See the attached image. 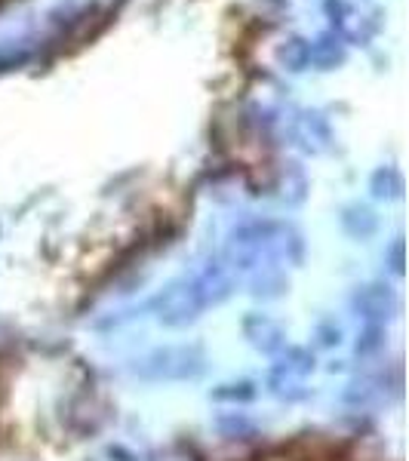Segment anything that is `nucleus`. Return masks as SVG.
<instances>
[{
    "mask_svg": "<svg viewBox=\"0 0 409 461\" xmlns=\"http://www.w3.org/2000/svg\"><path fill=\"white\" fill-rule=\"evenodd\" d=\"M206 357L197 345H176L151 351L142 360H136L132 373L142 382H191L204 373Z\"/></svg>",
    "mask_w": 409,
    "mask_h": 461,
    "instance_id": "f257e3e1",
    "label": "nucleus"
},
{
    "mask_svg": "<svg viewBox=\"0 0 409 461\" xmlns=\"http://www.w3.org/2000/svg\"><path fill=\"white\" fill-rule=\"evenodd\" d=\"M277 363L268 373V388L274 397L295 403V400L308 397V375L314 373V354L304 351V348H286L277 351Z\"/></svg>",
    "mask_w": 409,
    "mask_h": 461,
    "instance_id": "f03ea898",
    "label": "nucleus"
},
{
    "mask_svg": "<svg viewBox=\"0 0 409 461\" xmlns=\"http://www.w3.org/2000/svg\"><path fill=\"white\" fill-rule=\"evenodd\" d=\"M154 311H158L160 323L178 330V326L195 323L206 308H204V302H200L195 284H191V280H178V284H169L158 299H154Z\"/></svg>",
    "mask_w": 409,
    "mask_h": 461,
    "instance_id": "7ed1b4c3",
    "label": "nucleus"
},
{
    "mask_svg": "<svg viewBox=\"0 0 409 461\" xmlns=\"http://www.w3.org/2000/svg\"><path fill=\"white\" fill-rule=\"evenodd\" d=\"M351 311L363 323H382L397 311V295L385 284H367L351 293Z\"/></svg>",
    "mask_w": 409,
    "mask_h": 461,
    "instance_id": "20e7f679",
    "label": "nucleus"
},
{
    "mask_svg": "<svg viewBox=\"0 0 409 461\" xmlns=\"http://www.w3.org/2000/svg\"><path fill=\"white\" fill-rule=\"evenodd\" d=\"M191 284H195L204 308H215V304L228 302L234 295V274H232V267L222 262H210L206 267H200Z\"/></svg>",
    "mask_w": 409,
    "mask_h": 461,
    "instance_id": "39448f33",
    "label": "nucleus"
},
{
    "mask_svg": "<svg viewBox=\"0 0 409 461\" xmlns=\"http://www.w3.org/2000/svg\"><path fill=\"white\" fill-rule=\"evenodd\" d=\"M243 336H247L250 345L262 354H277V351H284V345H286L284 326L268 314H250L243 320Z\"/></svg>",
    "mask_w": 409,
    "mask_h": 461,
    "instance_id": "423d86ee",
    "label": "nucleus"
},
{
    "mask_svg": "<svg viewBox=\"0 0 409 461\" xmlns=\"http://www.w3.org/2000/svg\"><path fill=\"white\" fill-rule=\"evenodd\" d=\"M215 430H219L222 440H252V437L259 434L256 421L250 419L247 412H219L215 415Z\"/></svg>",
    "mask_w": 409,
    "mask_h": 461,
    "instance_id": "0eeeda50",
    "label": "nucleus"
},
{
    "mask_svg": "<svg viewBox=\"0 0 409 461\" xmlns=\"http://www.w3.org/2000/svg\"><path fill=\"white\" fill-rule=\"evenodd\" d=\"M286 293V277L274 267H259L256 274L250 277V295L262 302H274Z\"/></svg>",
    "mask_w": 409,
    "mask_h": 461,
    "instance_id": "6e6552de",
    "label": "nucleus"
},
{
    "mask_svg": "<svg viewBox=\"0 0 409 461\" xmlns=\"http://www.w3.org/2000/svg\"><path fill=\"white\" fill-rule=\"evenodd\" d=\"M378 397H382V382H376V378H354V382L345 388V393H341V400L354 409L373 406Z\"/></svg>",
    "mask_w": 409,
    "mask_h": 461,
    "instance_id": "1a4fd4ad",
    "label": "nucleus"
},
{
    "mask_svg": "<svg viewBox=\"0 0 409 461\" xmlns=\"http://www.w3.org/2000/svg\"><path fill=\"white\" fill-rule=\"evenodd\" d=\"M256 397V388L252 382H228V384H219L213 391V400L215 403H247V400Z\"/></svg>",
    "mask_w": 409,
    "mask_h": 461,
    "instance_id": "9d476101",
    "label": "nucleus"
},
{
    "mask_svg": "<svg viewBox=\"0 0 409 461\" xmlns=\"http://www.w3.org/2000/svg\"><path fill=\"white\" fill-rule=\"evenodd\" d=\"M382 339H385V330L382 323H367L360 332V339H357V354H373L382 348Z\"/></svg>",
    "mask_w": 409,
    "mask_h": 461,
    "instance_id": "9b49d317",
    "label": "nucleus"
},
{
    "mask_svg": "<svg viewBox=\"0 0 409 461\" xmlns=\"http://www.w3.org/2000/svg\"><path fill=\"white\" fill-rule=\"evenodd\" d=\"M317 339H321L323 348H332L341 341V326L336 323V320H323L321 326H317Z\"/></svg>",
    "mask_w": 409,
    "mask_h": 461,
    "instance_id": "f8f14e48",
    "label": "nucleus"
},
{
    "mask_svg": "<svg viewBox=\"0 0 409 461\" xmlns=\"http://www.w3.org/2000/svg\"><path fill=\"white\" fill-rule=\"evenodd\" d=\"M391 271H394V274L404 271V258H400V247H394V265H391Z\"/></svg>",
    "mask_w": 409,
    "mask_h": 461,
    "instance_id": "ddd939ff",
    "label": "nucleus"
},
{
    "mask_svg": "<svg viewBox=\"0 0 409 461\" xmlns=\"http://www.w3.org/2000/svg\"><path fill=\"white\" fill-rule=\"evenodd\" d=\"M6 345H10V330L0 323V348H6Z\"/></svg>",
    "mask_w": 409,
    "mask_h": 461,
    "instance_id": "4468645a",
    "label": "nucleus"
}]
</instances>
